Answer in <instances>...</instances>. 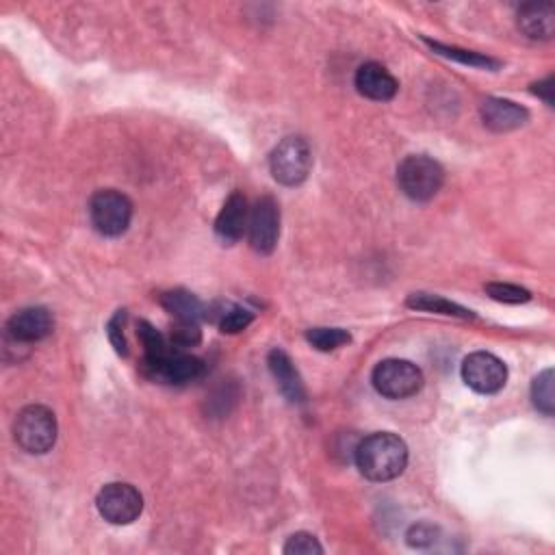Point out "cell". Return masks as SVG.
Returning <instances> with one entry per match:
<instances>
[{
    "mask_svg": "<svg viewBox=\"0 0 555 555\" xmlns=\"http://www.w3.org/2000/svg\"><path fill=\"white\" fill-rule=\"evenodd\" d=\"M356 464L371 482H391L404 473L408 464V447L391 432L367 436L356 447Z\"/></svg>",
    "mask_w": 555,
    "mask_h": 555,
    "instance_id": "6da1fadb",
    "label": "cell"
},
{
    "mask_svg": "<svg viewBox=\"0 0 555 555\" xmlns=\"http://www.w3.org/2000/svg\"><path fill=\"white\" fill-rule=\"evenodd\" d=\"M397 183L410 200L428 202L445 183V172L441 163L425 157V154H412L397 167Z\"/></svg>",
    "mask_w": 555,
    "mask_h": 555,
    "instance_id": "7a4b0ae2",
    "label": "cell"
},
{
    "mask_svg": "<svg viewBox=\"0 0 555 555\" xmlns=\"http://www.w3.org/2000/svg\"><path fill=\"white\" fill-rule=\"evenodd\" d=\"M16 443L29 454L42 456L57 443L55 412L46 406H27L14 421Z\"/></svg>",
    "mask_w": 555,
    "mask_h": 555,
    "instance_id": "3957f363",
    "label": "cell"
},
{
    "mask_svg": "<svg viewBox=\"0 0 555 555\" xmlns=\"http://www.w3.org/2000/svg\"><path fill=\"white\" fill-rule=\"evenodd\" d=\"M269 170L280 185L298 187L313 170V150L302 137H287L269 157Z\"/></svg>",
    "mask_w": 555,
    "mask_h": 555,
    "instance_id": "277c9868",
    "label": "cell"
},
{
    "mask_svg": "<svg viewBox=\"0 0 555 555\" xmlns=\"http://www.w3.org/2000/svg\"><path fill=\"white\" fill-rule=\"evenodd\" d=\"M89 219L102 237H120L131 226L133 202L122 191L102 189L89 202Z\"/></svg>",
    "mask_w": 555,
    "mask_h": 555,
    "instance_id": "5b68a950",
    "label": "cell"
},
{
    "mask_svg": "<svg viewBox=\"0 0 555 555\" xmlns=\"http://www.w3.org/2000/svg\"><path fill=\"white\" fill-rule=\"evenodd\" d=\"M371 382L386 399H408L421 391L423 373L410 360L389 358L373 369Z\"/></svg>",
    "mask_w": 555,
    "mask_h": 555,
    "instance_id": "8992f818",
    "label": "cell"
},
{
    "mask_svg": "<svg viewBox=\"0 0 555 555\" xmlns=\"http://www.w3.org/2000/svg\"><path fill=\"white\" fill-rule=\"evenodd\" d=\"M96 508L111 525H131L144 510V497L131 484L113 482L98 493Z\"/></svg>",
    "mask_w": 555,
    "mask_h": 555,
    "instance_id": "52a82bcc",
    "label": "cell"
},
{
    "mask_svg": "<svg viewBox=\"0 0 555 555\" xmlns=\"http://www.w3.org/2000/svg\"><path fill=\"white\" fill-rule=\"evenodd\" d=\"M462 380L480 395H495L508 382V369L495 354L475 352L464 358Z\"/></svg>",
    "mask_w": 555,
    "mask_h": 555,
    "instance_id": "ba28073f",
    "label": "cell"
},
{
    "mask_svg": "<svg viewBox=\"0 0 555 555\" xmlns=\"http://www.w3.org/2000/svg\"><path fill=\"white\" fill-rule=\"evenodd\" d=\"M248 237L252 250L258 254H271L280 237V206L271 196L256 200L248 219Z\"/></svg>",
    "mask_w": 555,
    "mask_h": 555,
    "instance_id": "9c48e42d",
    "label": "cell"
},
{
    "mask_svg": "<svg viewBox=\"0 0 555 555\" xmlns=\"http://www.w3.org/2000/svg\"><path fill=\"white\" fill-rule=\"evenodd\" d=\"M144 369L152 380H159L163 384H189L202 378L204 363L196 356H189L185 352H172L157 360H144Z\"/></svg>",
    "mask_w": 555,
    "mask_h": 555,
    "instance_id": "30bf717a",
    "label": "cell"
},
{
    "mask_svg": "<svg viewBox=\"0 0 555 555\" xmlns=\"http://www.w3.org/2000/svg\"><path fill=\"white\" fill-rule=\"evenodd\" d=\"M55 328V319L46 308L31 306L22 308L7 324V337L16 345H29L46 339Z\"/></svg>",
    "mask_w": 555,
    "mask_h": 555,
    "instance_id": "8fae6325",
    "label": "cell"
},
{
    "mask_svg": "<svg viewBox=\"0 0 555 555\" xmlns=\"http://www.w3.org/2000/svg\"><path fill=\"white\" fill-rule=\"evenodd\" d=\"M356 89L360 94L369 100H376V102H389L395 98L399 83L395 76L386 70L382 63H365V66H360L356 72Z\"/></svg>",
    "mask_w": 555,
    "mask_h": 555,
    "instance_id": "7c38bea8",
    "label": "cell"
},
{
    "mask_svg": "<svg viewBox=\"0 0 555 555\" xmlns=\"http://www.w3.org/2000/svg\"><path fill=\"white\" fill-rule=\"evenodd\" d=\"M248 219H250L248 200L243 198V193L235 191L226 200L224 209L219 211V215L215 219L217 237L222 239L224 243H228V245L237 243L243 237V232L248 230Z\"/></svg>",
    "mask_w": 555,
    "mask_h": 555,
    "instance_id": "4fadbf2b",
    "label": "cell"
},
{
    "mask_svg": "<svg viewBox=\"0 0 555 555\" xmlns=\"http://www.w3.org/2000/svg\"><path fill=\"white\" fill-rule=\"evenodd\" d=\"M267 365H269L271 376H274V380L278 384L280 393L285 395L289 402L302 404L306 399L304 382L300 378L298 369H295L291 356L287 352H282V350H271L269 356H267Z\"/></svg>",
    "mask_w": 555,
    "mask_h": 555,
    "instance_id": "5bb4252c",
    "label": "cell"
},
{
    "mask_svg": "<svg viewBox=\"0 0 555 555\" xmlns=\"http://www.w3.org/2000/svg\"><path fill=\"white\" fill-rule=\"evenodd\" d=\"M482 120L490 131L508 133V131H514V128L523 126L529 120V113L527 109L516 105L512 100L488 98L482 102Z\"/></svg>",
    "mask_w": 555,
    "mask_h": 555,
    "instance_id": "9a60e30c",
    "label": "cell"
},
{
    "mask_svg": "<svg viewBox=\"0 0 555 555\" xmlns=\"http://www.w3.org/2000/svg\"><path fill=\"white\" fill-rule=\"evenodd\" d=\"M519 29L529 40L547 42L555 31V9L549 3L523 5L519 11Z\"/></svg>",
    "mask_w": 555,
    "mask_h": 555,
    "instance_id": "2e32d148",
    "label": "cell"
},
{
    "mask_svg": "<svg viewBox=\"0 0 555 555\" xmlns=\"http://www.w3.org/2000/svg\"><path fill=\"white\" fill-rule=\"evenodd\" d=\"M161 304L170 315H174L178 321H200L206 317V308L200 302L198 295L185 289H174L161 295Z\"/></svg>",
    "mask_w": 555,
    "mask_h": 555,
    "instance_id": "e0dca14e",
    "label": "cell"
},
{
    "mask_svg": "<svg viewBox=\"0 0 555 555\" xmlns=\"http://www.w3.org/2000/svg\"><path fill=\"white\" fill-rule=\"evenodd\" d=\"M408 308H415V311H423V313H436V315H449V317H460V319H471L473 313L467 311V308L449 302L441 295H432V293H412L408 298Z\"/></svg>",
    "mask_w": 555,
    "mask_h": 555,
    "instance_id": "ac0fdd59",
    "label": "cell"
},
{
    "mask_svg": "<svg viewBox=\"0 0 555 555\" xmlns=\"http://www.w3.org/2000/svg\"><path fill=\"white\" fill-rule=\"evenodd\" d=\"M137 337L141 345H144V356H146L144 360H157L176 352V347L170 343V339H167L165 334H161L152 324H148V321H139Z\"/></svg>",
    "mask_w": 555,
    "mask_h": 555,
    "instance_id": "d6986e66",
    "label": "cell"
},
{
    "mask_svg": "<svg viewBox=\"0 0 555 555\" xmlns=\"http://www.w3.org/2000/svg\"><path fill=\"white\" fill-rule=\"evenodd\" d=\"M306 341L319 352H334L352 341L350 332L343 328H311L306 332Z\"/></svg>",
    "mask_w": 555,
    "mask_h": 555,
    "instance_id": "ffe728a7",
    "label": "cell"
},
{
    "mask_svg": "<svg viewBox=\"0 0 555 555\" xmlns=\"http://www.w3.org/2000/svg\"><path fill=\"white\" fill-rule=\"evenodd\" d=\"M532 402L545 417H553L555 393H553V369H545L532 382Z\"/></svg>",
    "mask_w": 555,
    "mask_h": 555,
    "instance_id": "44dd1931",
    "label": "cell"
},
{
    "mask_svg": "<svg viewBox=\"0 0 555 555\" xmlns=\"http://www.w3.org/2000/svg\"><path fill=\"white\" fill-rule=\"evenodd\" d=\"M425 44H428V46L434 50V53L443 55V57H449V59H454V61H460V63H464V66H471V68H486V70H497V68H499V61L490 59V57H484V55H480V53H469V50H460V48L443 46V44L430 42V40H425Z\"/></svg>",
    "mask_w": 555,
    "mask_h": 555,
    "instance_id": "7402d4cb",
    "label": "cell"
},
{
    "mask_svg": "<svg viewBox=\"0 0 555 555\" xmlns=\"http://www.w3.org/2000/svg\"><path fill=\"white\" fill-rule=\"evenodd\" d=\"M170 343L176 347V350H189V347H196L202 341V330L198 326V321H178L176 326H172L170 332Z\"/></svg>",
    "mask_w": 555,
    "mask_h": 555,
    "instance_id": "603a6c76",
    "label": "cell"
},
{
    "mask_svg": "<svg viewBox=\"0 0 555 555\" xmlns=\"http://www.w3.org/2000/svg\"><path fill=\"white\" fill-rule=\"evenodd\" d=\"M486 293L493 300L503 302V304H525L532 300V293H529L527 289L508 285V282H490V285H486Z\"/></svg>",
    "mask_w": 555,
    "mask_h": 555,
    "instance_id": "cb8c5ba5",
    "label": "cell"
},
{
    "mask_svg": "<svg viewBox=\"0 0 555 555\" xmlns=\"http://www.w3.org/2000/svg\"><path fill=\"white\" fill-rule=\"evenodd\" d=\"M254 321V315L250 311H245L241 306H232L230 311L222 313V319H219V328L226 334H237L241 330L248 328Z\"/></svg>",
    "mask_w": 555,
    "mask_h": 555,
    "instance_id": "d4e9b609",
    "label": "cell"
},
{
    "mask_svg": "<svg viewBox=\"0 0 555 555\" xmlns=\"http://www.w3.org/2000/svg\"><path fill=\"white\" fill-rule=\"evenodd\" d=\"M282 551L287 555H315V553H324V547L319 545V540L313 534L298 532L287 540V545Z\"/></svg>",
    "mask_w": 555,
    "mask_h": 555,
    "instance_id": "484cf974",
    "label": "cell"
},
{
    "mask_svg": "<svg viewBox=\"0 0 555 555\" xmlns=\"http://www.w3.org/2000/svg\"><path fill=\"white\" fill-rule=\"evenodd\" d=\"M124 321H126V311H118L107 326V337L113 345V350L118 352L120 356H128V343L124 337Z\"/></svg>",
    "mask_w": 555,
    "mask_h": 555,
    "instance_id": "4316f807",
    "label": "cell"
},
{
    "mask_svg": "<svg viewBox=\"0 0 555 555\" xmlns=\"http://www.w3.org/2000/svg\"><path fill=\"white\" fill-rule=\"evenodd\" d=\"M434 538H436V529L432 525H415L408 532V542L417 549L432 545Z\"/></svg>",
    "mask_w": 555,
    "mask_h": 555,
    "instance_id": "83f0119b",
    "label": "cell"
},
{
    "mask_svg": "<svg viewBox=\"0 0 555 555\" xmlns=\"http://www.w3.org/2000/svg\"><path fill=\"white\" fill-rule=\"evenodd\" d=\"M553 79L549 76V79H545L542 83H538V85H534V94H538V96H542V100L547 102L549 107H553V96H551V92H553Z\"/></svg>",
    "mask_w": 555,
    "mask_h": 555,
    "instance_id": "f1b7e54d",
    "label": "cell"
}]
</instances>
